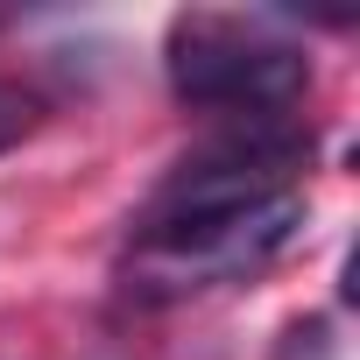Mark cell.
<instances>
[{
  "label": "cell",
  "mask_w": 360,
  "mask_h": 360,
  "mask_svg": "<svg viewBox=\"0 0 360 360\" xmlns=\"http://www.w3.org/2000/svg\"><path fill=\"white\" fill-rule=\"evenodd\" d=\"M304 233V191L240 205H141L120 248V290L134 304H184L198 290L255 283Z\"/></svg>",
  "instance_id": "cell-1"
},
{
  "label": "cell",
  "mask_w": 360,
  "mask_h": 360,
  "mask_svg": "<svg viewBox=\"0 0 360 360\" xmlns=\"http://www.w3.org/2000/svg\"><path fill=\"white\" fill-rule=\"evenodd\" d=\"M162 71L191 113L226 120H290V106L311 92V57L248 15H176Z\"/></svg>",
  "instance_id": "cell-2"
},
{
  "label": "cell",
  "mask_w": 360,
  "mask_h": 360,
  "mask_svg": "<svg viewBox=\"0 0 360 360\" xmlns=\"http://www.w3.org/2000/svg\"><path fill=\"white\" fill-rule=\"evenodd\" d=\"M36 120H43L36 92H22L15 78H0V155H8L15 141H29V134H36Z\"/></svg>",
  "instance_id": "cell-3"
}]
</instances>
